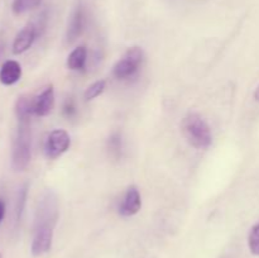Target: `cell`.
Returning <instances> with one entry per match:
<instances>
[{"mask_svg":"<svg viewBox=\"0 0 259 258\" xmlns=\"http://www.w3.org/2000/svg\"><path fill=\"white\" fill-rule=\"evenodd\" d=\"M58 219V201L52 191H46L38 202L34 218V233H33L30 250L35 257L45 254L52 247L53 232Z\"/></svg>","mask_w":259,"mask_h":258,"instance_id":"cell-1","label":"cell"},{"mask_svg":"<svg viewBox=\"0 0 259 258\" xmlns=\"http://www.w3.org/2000/svg\"><path fill=\"white\" fill-rule=\"evenodd\" d=\"M32 158V129L30 119H18L17 132L12 146V167L24 171Z\"/></svg>","mask_w":259,"mask_h":258,"instance_id":"cell-2","label":"cell"},{"mask_svg":"<svg viewBox=\"0 0 259 258\" xmlns=\"http://www.w3.org/2000/svg\"><path fill=\"white\" fill-rule=\"evenodd\" d=\"M185 138L195 148H206L211 144V132L206 121L199 114H189L182 120Z\"/></svg>","mask_w":259,"mask_h":258,"instance_id":"cell-3","label":"cell"},{"mask_svg":"<svg viewBox=\"0 0 259 258\" xmlns=\"http://www.w3.org/2000/svg\"><path fill=\"white\" fill-rule=\"evenodd\" d=\"M143 51L139 47H132L125 52V55L115 63L113 73L119 80L133 77L138 72L139 67L143 62Z\"/></svg>","mask_w":259,"mask_h":258,"instance_id":"cell-4","label":"cell"},{"mask_svg":"<svg viewBox=\"0 0 259 258\" xmlns=\"http://www.w3.org/2000/svg\"><path fill=\"white\" fill-rule=\"evenodd\" d=\"M71 138L63 129H55L48 134L45 143V153L48 158L53 159L60 157L70 148Z\"/></svg>","mask_w":259,"mask_h":258,"instance_id":"cell-5","label":"cell"},{"mask_svg":"<svg viewBox=\"0 0 259 258\" xmlns=\"http://www.w3.org/2000/svg\"><path fill=\"white\" fill-rule=\"evenodd\" d=\"M38 35V28L37 25L30 23V24L25 25L24 28L18 32L15 35L14 42H13V53L14 55H22L25 51L29 50L32 45L34 43L35 38Z\"/></svg>","mask_w":259,"mask_h":258,"instance_id":"cell-6","label":"cell"},{"mask_svg":"<svg viewBox=\"0 0 259 258\" xmlns=\"http://www.w3.org/2000/svg\"><path fill=\"white\" fill-rule=\"evenodd\" d=\"M55 106V90L50 85L33 99V114L37 116H46L52 111Z\"/></svg>","mask_w":259,"mask_h":258,"instance_id":"cell-7","label":"cell"},{"mask_svg":"<svg viewBox=\"0 0 259 258\" xmlns=\"http://www.w3.org/2000/svg\"><path fill=\"white\" fill-rule=\"evenodd\" d=\"M142 207V199L139 190L136 186H131L125 192L123 202L119 206V212L123 217H132L136 215Z\"/></svg>","mask_w":259,"mask_h":258,"instance_id":"cell-8","label":"cell"},{"mask_svg":"<svg viewBox=\"0 0 259 258\" xmlns=\"http://www.w3.org/2000/svg\"><path fill=\"white\" fill-rule=\"evenodd\" d=\"M83 27H85V12L81 5H78L72 13L70 24H68L67 33H66V40L67 43H73L77 38L82 34Z\"/></svg>","mask_w":259,"mask_h":258,"instance_id":"cell-9","label":"cell"},{"mask_svg":"<svg viewBox=\"0 0 259 258\" xmlns=\"http://www.w3.org/2000/svg\"><path fill=\"white\" fill-rule=\"evenodd\" d=\"M22 77V66L14 60L5 61L0 68V83L4 86H12Z\"/></svg>","mask_w":259,"mask_h":258,"instance_id":"cell-10","label":"cell"},{"mask_svg":"<svg viewBox=\"0 0 259 258\" xmlns=\"http://www.w3.org/2000/svg\"><path fill=\"white\" fill-rule=\"evenodd\" d=\"M88 50L85 46L75 48L67 57V67L72 71H82L86 67Z\"/></svg>","mask_w":259,"mask_h":258,"instance_id":"cell-11","label":"cell"},{"mask_svg":"<svg viewBox=\"0 0 259 258\" xmlns=\"http://www.w3.org/2000/svg\"><path fill=\"white\" fill-rule=\"evenodd\" d=\"M33 114V99L28 96H20L15 103V115L17 119H30Z\"/></svg>","mask_w":259,"mask_h":258,"instance_id":"cell-12","label":"cell"},{"mask_svg":"<svg viewBox=\"0 0 259 258\" xmlns=\"http://www.w3.org/2000/svg\"><path fill=\"white\" fill-rule=\"evenodd\" d=\"M42 0H13L12 10L15 15L24 14L30 10L37 9Z\"/></svg>","mask_w":259,"mask_h":258,"instance_id":"cell-13","label":"cell"},{"mask_svg":"<svg viewBox=\"0 0 259 258\" xmlns=\"http://www.w3.org/2000/svg\"><path fill=\"white\" fill-rule=\"evenodd\" d=\"M108 147L110 153L114 157L118 158L121 154V149H123V141H121V136L119 133H113L108 141Z\"/></svg>","mask_w":259,"mask_h":258,"instance_id":"cell-14","label":"cell"},{"mask_svg":"<svg viewBox=\"0 0 259 258\" xmlns=\"http://www.w3.org/2000/svg\"><path fill=\"white\" fill-rule=\"evenodd\" d=\"M105 86H106L105 80L96 81V82H94L93 85L89 86L85 91L86 100H93V99L98 98L99 95H101V94L104 93V90H105Z\"/></svg>","mask_w":259,"mask_h":258,"instance_id":"cell-15","label":"cell"},{"mask_svg":"<svg viewBox=\"0 0 259 258\" xmlns=\"http://www.w3.org/2000/svg\"><path fill=\"white\" fill-rule=\"evenodd\" d=\"M248 245L253 254L259 255V223L250 230L249 237H248Z\"/></svg>","mask_w":259,"mask_h":258,"instance_id":"cell-16","label":"cell"},{"mask_svg":"<svg viewBox=\"0 0 259 258\" xmlns=\"http://www.w3.org/2000/svg\"><path fill=\"white\" fill-rule=\"evenodd\" d=\"M25 200H27V186H23L20 189L19 194H18V201H17V219L19 222L20 217L23 214V210H24Z\"/></svg>","mask_w":259,"mask_h":258,"instance_id":"cell-17","label":"cell"},{"mask_svg":"<svg viewBox=\"0 0 259 258\" xmlns=\"http://www.w3.org/2000/svg\"><path fill=\"white\" fill-rule=\"evenodd\" d=\"M63 115L67 116V118H72L73 115L76 114V106H75V103H73L72 99H67V100L65 101V104H63Z\"/></svg>","mask_w":259,"mask_h":258,"instance_id":"cell-18","label":"cell"},{"mask_svg":"<svg viewBox=\"0 0 259 258\" xmlns=\"http://www.w3.org/2000/svg\"><path fill=\"white\" fill-rule=\"evenodd\" d=\"M5 211H7V206H5V202H4V200L0 199V224H2V222L4 220Z\"/></svg>","mask_w":259,"mask_h":258,"instance_id":"cell-19","label":"cell"},{"mask_svg":"<svg viewBox=\"0 0 259 258\" xmlns=\"http://www.w3.org/2000/svg\"><path fill=\"white\" fill-rule=\"evenodd\" d=\"M254 98H255V100L259 101V86H258L257 90H255V93H254Z\"/></svg>","mask_w":259,"mask_h":258,"instance_id":"cell-20","label":"cell"},{"mask_svg":"<svg viewBox=\"0 0 259 258\" xmlns=\"http://www.w3.org/2000/svg\"><path fill=\"white\" fill-rule=\"evenodd\" d=\"M2 53H3V50H2V47H0V57H2Z\"/></svg>","mask_w":259,"mask_h":258,"instance_id":"cell-21","label":"cell"},{"mask_svg":"<svg viewBox=\"0 0 259 258\" xmlns=\"http://www.w3.org/2000/svg\"><path fill=\"white\" fill-rule=\"evenodd\" d=\"M0 258H2V254H0Z\"/></svg>","mask_w":259,"mask_h":258,"instance_id":"cell-22","label":"cell"}]
</instances>
